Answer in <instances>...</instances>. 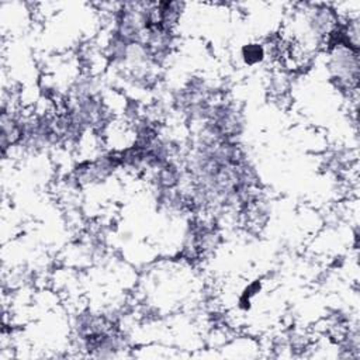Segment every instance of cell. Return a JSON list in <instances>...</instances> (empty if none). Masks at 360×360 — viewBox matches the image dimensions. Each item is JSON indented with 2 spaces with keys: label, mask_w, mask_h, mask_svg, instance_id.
Listing matches in <instances>:
<instances>
[{
  "label": "cell",
  "mask_w": 360,
  "mask_h": 360,
  "mask_svg": "<svg viewBox=\"0 0 360 360\" xmlns=\"http://www.w3.org/2000/svg\"><path fill=\"white\" fill-rule=\"evenodd\" d=\"M328 70L332 84L343 94L357 93L359 87V49L336 45L326 51Z\"/></svg>",
  "instance_id": "cell-1"
},
{
  "label": "cell",
  "mask_w": 360,
  "mask_h": 360,
  "mask_svg": "<svg viewBox=\"0 0 360 360\" xmlns=\"http://www.w3.org/2000/svg\"><path fill=\"white\" fill-rule=\"evenodd\" d=\"M307 28L314 41L323 46L326 39L339 28L342 15L330 4H312L305 11Z\"/></svg>",
  "instance_id": "cell-2"
},
{
  "label": "cell",
  "mask_w": 360,
  "mask_h": 360,
  "mask_svg": "<svg viewBox=\"0 0 360 360\" xmlns=\"http://www.w3.org/2000/svg\"><path fill=\"white\" fill-rule=\"evenodd\" d=\"M242 58L248 65L260 63L266 58V51L263 44H248L242 48Z\"/></svg>",
  "instance_id": "cell-3"
}]
</instances>
